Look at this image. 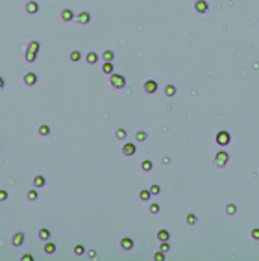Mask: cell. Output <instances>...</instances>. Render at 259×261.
<instances>
[{"instance_id":"6da1fadb","label":"cell","mask_w":259,"mask_h":261,"mask_svg":"<svg viewBox=\"0 0 259 261\" xmlns=\"http://www.w3.org/2000/svg\"><path fill=\"white\" fill-rule=\"evenodd\" d=\"M109 81H111V85H113L115 89H122V87L126 85V78H124L122 74H115V72L111 74V80Z\"/></svg>"},{"instance_id":"7a4b0ae2","label":"cell","mask_w":259,"mask_h":261,"mask_svg":"<svg viewBox=\"0 0 259 261\" xmlns=\"http://www.w3.org/2000/svg\"><path fill=\"white\" fill-rule=\"evenodd\" d=\"M228 159H230V154H228L226 150H220V152H217V156H215V163H217L219 167H224V165L228 163Z\"/></svg>"},{"instance_id":"3957f363","label":"cell","mask_w":259,"mask_h":261,"mask_svg":"<svg viewBox=\"0 0 259 261\" xmlns=\"http://www.w3.org/2000/svg\"><path fill=\"white\" fill-rule=\"evenodd\" d=\"M230 141H231V137H230V133H228L226 130H222V132L217 133V143H219L220 146H226Z\"/></svg>"},{"instance_id":"277c9868","label":"cell","mask_w":259,"mask_h":261,"mask_svg":"<svg viewBox=\"0 0 259 261\" xmlns=\"http://www.w3.org/2000/svg\"><path fill=\"white\" fill-rule=\"evenodd\" d=\"M142 89H144V93L152 95V93H156V91H158V81H156V80H146V81H144V85H142Z\"/></svg>"},{"instance_id":"5b68a950","label":"cell","mask_w":259,"mask_h":261,"mask_svg":"<svg viewBox=\"0 0 259 261\" xmlns=\"http://www.w3.org/2000/svg\"><path fill=\"white\" fill-rule=\"evenodd\" d=\"M24 83L26 85H35L37 83V74L35 72H26L24 74Z\"/></svg>"},{"instance_id":"8992f818","label":"cell","mask_w":259,"mask_h":261,"mask_svg":"<svg viewBox=\"0 0 259 261\" xmlns=\"http://www.w3.org/2000/svg\"><path fill=\"white\" fill-rule=\"evenodd\" d=\"M122 154H124V156H133V154H135V144H133V143H126V144L122 146Z\"/></svg>"},{"instance_id":"52a82bcc","label":"cell","mask_w":259,"mask_h":261,"mask_svg":"<svg viewBox=\"0 0 259 261\" xmlns=\"http://www.w3.org/2000/svg\"><path fill=\"white\" fill-rule=\"evenodd\" d=\"M194 9H196L198 13H205V11L209 9V6H207V2H205V0H196V4H194Z\"/></svg>"},{"instance_id":"ba28073f","label":"cell","mask_w":259,"mask_h":261,"mask_svg":"<svg viewBox=\"0 0 259 261\" xmlns=\"http://www.w3.org/2000/svg\"><path fill=\"white\" fill-rule=\"evenodd\" d=\"M26 11H28L30 15H35V13L39 11V4H37V2H34V0H32V2H28V4H26Z\"/></svg>"},{"instance_id":"9c48e42d","label":"cell","mask_w":259,"mask_h":261,"mask_svg":"<svg viewBox=\"0 0 259 261\" xmlns=\"http://www.w3.org/2000/svg\"><path fill=\"white\" fill-rule=\"evenodd\" d=\"M11 243H13V246H20V244L24 243V233H22V232H17V233L13 235Z\"/></svg>"},{"instance_id":"30bf717a","label":"cell","mask_w":259,"mask_h":261,"mask_svg":"<svg viewBox=\"0 0 259 261\" xmlns=\"http://www.w3.org/2000/svg\"><path fill=\"white\" fill-rule=\"evenodd\" d=\"M120 246H122L124 250H132V248H133V239H132V237H124V239L120 241Z\"/></svg>"},{"instance_id":"8fae6325","label":"cell","mask_w":259,"mask_h":261,"mask_svg":"<svg viewBox=\"0 0 259 261\" xmlns=\"http://www.w3.org/2000/svg\"><path fill=\"white\" fill-rule=\"evenodd\" d=\"M102 72L111 76V74H113V61H106V63L102 65Z\"/></svg>"},{"instance_id":"7c38bea8","label":"cell","mask_w":259,"mask_h":261,"mask_svg":"<svg viewBox=\"0 0 259 261\" xmlns=\"http://www.w3.org/2000/svg\"><path fill=\"white\" fill-rule=\"evenodd\" d=\"M56 243H52V241H46L44 243V254H54L56 252Z\"/></svg>"},{"instance_id":"4fadbf2b","label":"cell","mask_w":259,"mask_h":261,"mask_svg":"<svg viewBox=\"0 0 259 261\" xmlns=\"http://www.w3.org/2000/svg\"><path fill=\"white\" fill-rule=\"evenodd\" d=\"M61 19L65 20V22L72 20V19H74V13H72V9H63V11H61Z\"/></svg>"},{"instance_id":"5bb4252c","label":"cell","mask_w":259,"mask_h":261,"mask_svg":"<svg viewBox=\"0 0 259 261\" xmlns=\"http://www.w3.org/2000/svg\"><path fill=\"white\" fill-rule=\"evenodd\" d=\"M24 58H26V61H35V60H37V52L28 48V50L24 52Z\"/></svg>"},{"instance_id":"9a60e30c","label":"cell","mask_w":259,"mask_h":261,"mask_svg":"<svg viewBox=\"0 0 259 261\" xmlns=\"http://www.w3.org/2000/svg\"><path fill=\"white\" fill-rule=\"evenodd\" d=\"M39 239L41 241H48L50 239V230L48 228H41L39 230Z\"/></svg>"},{"instance_id":"2e32d148","label":"cell","mask_w":259,"mask_h":261,"mask_svg":"<svg viewBox=\"0 0 259 261\" xmlns=\"http://www.w3.org/2000/svg\"><path fill=\"white\" fill-rule=\"evenodd\" d=\"M85 61H87L89 65H93V63H96V61H98V54H96V52H89V54L85 56Z\"/></svg>"},{"instance_id":"e0dca14e","label":"cell","mask_w":259,"mask_h":261,"mask_svg":"<svg viewBox=\"0 0 259 261\" xmlns=\"http://www.w3.org/2000/svg\"><path fill=\"white\" fill-rule=\"evenodd\" d=\"M102 58H104V61H113L115 60V52H113V50H104Z\"/></svg>"},{"instance_id":"ac0fdd59","label":"cell","mask_w":259,"mask_h":261,"mask_svg":"<svg viewBox=\"0 0 259 261\" xmlns=\"http://www.w3.org/2000/svg\"><path fill=\"white\" fill-rule=\"evenodd\" d=\"M44 183H46V181H44V176H35V178H34V185H35V187H44Z\"/></svg>"},{"instance_id":"d6986e66","label":"cell","mask_w":259,"mask_h":261,"mask_svg":"<svg viewBox=\"0 0 259 261\" xmlns=\"http://www.w3.org/2000/svg\"><path fill=\"white\" fill-rule=\"evenodd\" d=\"M78 20H80L81 24H87V22L91 20V15H89L87 11H83V13H80V15H78Z\"/></svg>"},{"instance_id":"ffe728a7","label":"cell","mask_w":259,"mask_h":261,"mask_svg":"<svg viewBox=\"0 0 259 261\" xmlns=\"http://www.w3.org/2000/svg\"><path fill=\"white\" fill-rule=\"evenodd\" d=\"M150 196H152L150 189H148V191H146V189H142V191L139 193V198H141V200H150Z\"/></svg>"},{"instance_id":"44dd1931","label":"cell","mask_w":259,"mask_h":261,"mask_svg":"<svg viewBox=\"0 0 259 261\" xmlns=\"http://www.w3.org/2000/svg\"><path fill=\"white\" fill-rule=\"evenodd\" d=\"M50 133V126L48 124H41L39 126V135H48Z\"/></svg>"},{"instance_id":"7402d4cb","label":"cell","mask_w":259,"mask_h":261,"mask_svg":"<svg viewBox=\"0 0 259 261\" xmlns=\"http://www.w3.org/2000/svg\"><path fill=\"white\" fill-rule=\"evenodd\" d=\"M165 95H167V97H174V95H176V87H174V85H167V87H165Z\"/></svg>"},{"instance_id":"603a6c76","label":"cell","mask_w":259,"mask_h":261,"mask_svg":"<svg viewBox=\"0 0 259 261\" xmlns=\"http://www.w3.org/2000/svg\"><path fill=\"white\" fill-rule=\"evenodd\" d=\"M226 213H228V215H235V213H237V206H235V204H228V206H226Z\"/></svg>"},{"instance_id":"cb8c5ba5","label":"cell","mask_w":259,"mask_h":261,"mask_svg":"<svg viewBox=\"0 0 259 261\" xmlns=\"http://www.w3.org/2000/svg\"><path fill=\"white\" fill-rule=\"evenodd\" d=\"M158 239L159 241H168V232L167 230H159L158 232Z\"/></svg>"},{"instance_id":"d4e9b609","label":"cell","mask_w":259,"mask_h":261,"mask_svg":"<svg viewBox=\"0 0 259 261\" xmlns=\"http://www.w3.org/2000/svg\"><path fill=\"white\" fill-rule=\"evenodd\" d=\"M69 58H70V61H74V63H76V61H80V60H81V54L78 52V50H72Z\"/></svg>"},{"instance_id":"484cf974","label":"cell","mask_w":259,"mask_h":261,"mask_svg":"<svg viewBox=\"0 0 259 261\" xmlns=\"http://www.w3.org/2000/svg\"><path fill=\"white\" fill-rule=\"evenodd\" d=\"M141 169H142V170H146V172H148V170H152V161H150V159H144L142 163H141Z\"/></svg>"},{"instance_id":"4316f807","label":"cell","mask_w":259,"mask_h":261,"mask_svg":"<svg viewBox=\"0 0 259 261\" xmlns=\"http://www.w3.org/2000/svg\"><path fill=\"white\" fill-rule=\"evenodd\" d=\"M74 254H76V256H83V254H85L83 244H76V246H74Z\"/></svg>"},{"instance_id":"83f0119b","label":"cell","mask_w":259,"mask_h":261,"mask_svg":"<svg viewBox=\"0 0 259 261\" xmlns=\"http://www.w3.org/2000/svg\"><path fill=\"white\" fill-rule=\"evenodd\" d=\"M28 48H30V50H35V52H39V48H41L39 41H32V43L28 44Z\"/></svg>"},{"instance_id":"f1b7e54d","label":"cell","mask_w":259,"mask_h":261,"mask_svg":"<svg viewBox=\"0 0 259 261\" xmlns=\"http://www.w3.org/2000/svg\"><path fill=\"white\" fill-rule=\"evenodd\" d=\"M135 137H137V141H141V143H142V141H146V139H148V135H146V132H137V135H135Z\"/></svg>"},{"instance_id":"f546056e","label":"cell","mask_w":259,"mask_h":261,"mask_svg":"<svg viewBox=\"0 0 259 261\" xmlns=\"http://www.w3.org/2000/svg\"><path fill=\"white\" fill-rule=\"evenodd\" d=\"M187 222H189V224H196V215H194V213H189V215H187Z\"/></svg>"},{"instance_id":"4dcf8cb0","label":"cell","mask_w":259,"mask_h":261,"mask_svg":"<svg viewBox=\"0 0 259 261\" xmlns=\"http://www.w3.org/2000/svg\"><path fill=\"white\" fill-rule=\"evenodd\" d=\"M35 198H37V191H35V189L28 191V200H35Z\"/></svg>"},{"instance_id":"1f68e13d","label":"cell","mask_w":259,"mask_h":261,"mask_svg":"<svg viewBox=\"0 0 259 261\" xmlns=\"http://www.w3.org/2000/svg\"><path fill=\"white\" fill-rule=\"evenodd\" d=\"M150 193H152V195H159V193H161V187H159V185H152V187H150Z\"/></svg>"},{"instance_id":"d6a6232c","label":"cell","mask_w":259,"mask_h":261,"mask_svg":"<svg viewBox=\"0 0 259 261\" xmlns=\"http://www.w3.org/2000/svg\"><path fill=\"white\" fill-rule=\"evenodd\" d=\"M8 196H9V195H8V191H6V189H0V202H4Z\"/></svg>"},{"instance_id":"836d02e7","label":"cell","mask_w":259,"mask_h":261,"mask_svg":"<svg viewBox=\"0 0 259 261\" xmlns=\"http://www.w3.org/2000/svg\"><path fill=\"white\" fill-rule=\"evenodd\" d=\"M154 259L156 261H163L165 259V254H163V252H156V254H154Z\"/></svg>"},{"instance_id":"e575fe53","label":"cell","mask_w":259,"mask_h":261,"mask_svg":"<svg viewBox=\"0 0 259 261\" xmlns=\"http://www.w3.org/2000/svg\"><path fill=\"white\" fill-rule=\"evenodd\" d=\"M126 137V130H117V139H124Z\"/></svg>"},{"instance_id":"d590c367","label":"cell","mask_w":259,"mask_h":261,"mask_svg":"<svg viewBox=\"0 0 259 261\" xmlns=\"http://www.w3.org/2000/svg\"><path fill=\"white\" fill-rule=\"evenodd\" d=\"M20 261H34V256H32V254H24V256L20 258Z\"/></svg>"},{"instance_id":"8d00e7d4","label":"cell","mask_w":259,"mask_h":261,"mask_svg":"<svg viewBox=\"0 0 259 261\" xmlns=\"http://www.w3.org/2000/svg\"><path fill=\"white\" fill-rule=\"evenodd\" d=\"M252 237H254L256 241H259V228H254V230H252Z\"/></svg>"},{"instance_id":"74e56055","label":"cell","mask_w":259,"mask_h":261,"mask_svg":"<svg viewBox=\"0 0 259 261\" xmlns=\"http://www.w3.org/2000/svg\"><path fill=\"white\" fill-rule=\"evenodd\" d=\"M150 211H152V213H159V206H158V204H152V206H150Z\"/></svg>"},{"instance_id":"f35d334b","label":"cell","mask_w":259,"mask_h":261,"mask_svg":"<svg viewBox=\"0 0 259 261\" xmlns=\"http://www.w3.org/2000/svg\"><path fill=\"white\" fill-rule=\"evenodd\" d=\"M161 250H163V252H167V250H168V243H167V241H161Z\"/></svg>"},{"instance_id":"ab89813d","label":"cell","mask_w":259,"mask_h":261,"mask_svg":"<svg viewBox=\"0 0 259 261\" xmlns=\"http://www.w3.org/2000/svg\"><path fill=\"white\" fill-rule=\"evenodd\" d=\"M89 258L95 259V258H96V252H95V250H89Z\"/></svg>"},{"instance_id":"60d3db41","label":"cell","mask_w":259,"mask_h":261,"mask_svg":"<svg viewBox=\"0 0 259 261\" xmlns=\"http://www.w3.org/2000/svg\"><path fill=\"white\" fill-rule=\"evenodd\" d=\"M4 85H6V80H4V76H0V89H4Z\"/></svg>"}]
</instances>
